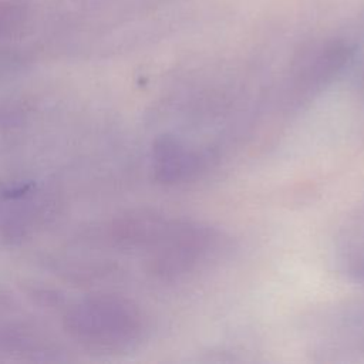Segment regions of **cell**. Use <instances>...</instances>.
Here are the masks:
<instances>
[{
    "label": "cell",
    "instance_id": "1",
    "mask_svg": "<svg viewBox=\"0 0 364 364\" xmlns=\"http://www.w3.org/2000/svg\"><path fill=\"white\" fill-rule=\"evenodd\" d=\"M64 328L82 347L100 353H122L141 343L146 318L129 299L97 294L73 304L64 316Z\"/></svg>",
    "mask_w": 364,
    "mask_h": 364
},
{
    "label": "cell",
    "instance_id": "2",
    "mask_svg": "<svg viewBox=\"0 0 364 364\" xmlns=\"http://www.w3.org/2000/svg\"><path fill=\"white\" fill-rule=\"evenodd\" d=\"M205 149L193 146L185 139L164 134L151 148V169L154 178L165 185L186 183L196 179L208 165Z\"/></svg>",
    "mask_w": 364,
    "mask_h": 364
},
{
    "label": "cell",
    "instance_id": "3",
    "mask_svg": "<svg viewBox=\"0 0 364 364\" xmlns=\"http://www.w3.org/2000/svg\"><path fill=\"white\" fill-rule=\"evenodd\" d=\"M41 205L33 183L0 186V233L9 239L23 237L40 219Z\"/></svg>",
    "mask_w": 364,
    "mask_h": 364
}]
</instances>
